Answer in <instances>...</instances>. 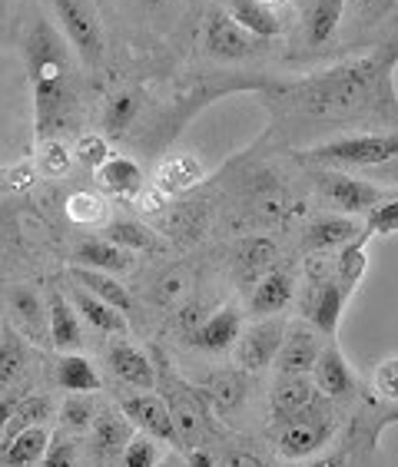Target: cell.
<instances>
[{"mask_svg": "<svg viewBox=\"0 0 398 467\" xmlns=\"http://www.w3.org/2000/svg\"><path fill=\"white\" fill-rule=\"evenodd\" d=\"M24 57H27L30 87H34V117L37 136L54 140V133L67 123L70 113V83H67V57L57 30L47 20H34L24 40Z\"/></svg>", "mask_w": 398, "mask_h": 467, "instance_id": "6da1fadb", "label": "cell"}, {"mask_svg": "<svg viewBox=\"0 0 398 467\" xmlns=\"http://www.w3.org/2000/svg\"><path fill=\"white\" fill-rule=\"evenodd\" d=\"M398 153V136L395 133H365V136H345L335 143H322L306 150L309 162H326V166H382L392 162Z\"/></svg>", "mask_w": 398, "mask_h": 467, "instance_id": "7a4b0ae2", "label": "cell"}, {"mask_svg": "<svg viewBox=\"0 0 398 467\" xmlns=\"http://www.w3.org/2000/svg\"><path fill=\"white\" fill-rule=\"evenodd\" d=\"M57 20L64 34L70 36L73 50L83 57V63H100L103 57V30H100V20L93 14L90 0H54Z\"/></svg>", "mask_w": 398, "mask_h": 467, "instance_id": "3957f363", "label": "cell"}, {"mask_svg": "<svg viewBox=\"0 0 398 467\" xmlns=\"http://www.w3.org/2000/svg\"><path fill=\"white\" fill-rule=\"evenodd\" d=\"M282 335H286V322L279 315H266L263 322L249 325L246 332H239L236 338V361L243 371H263L276 361V351L282 345Z\"/></svg>", "mask_w": 398, "mask_h": 467, "instance_id": "277c9868", "label": "cell"}, {"mask_svg": "<svg viewBox=\"0 0 398 467\" xmlns=\"http://www.w3.org/2000/svg\"><path fill=\"white\" fill-rule=\"evenodd\" d=\"M166 411L173 418V428H176V441L180 448H199V441L206 434V414H203V401L193 391L190 385L183 381H166Z\"/></svg>", "mask_w": 398, "mask_h": 467, "instance_id": "5b68a950", "label": "cell"}, {"mask_svg": "<svg viewBox=\"0 0 398 467\" xmlns=\"http://www.w3.org/2000/svg\"><path fill=\"white\" fill-rule=\"evenodd\" d=\"M269 405H272V414H276V421L289 424V421H302V418L319 414L322 395H319V388L312 385L309 375H286L272 385Z\"/></svg>", "mask_w": 398, "mask_h": 467, "instance_id": "8992f818", "label": "cell"}, {"mask_svg": "<svg viewBox=\"0 0 398 467\" xmlns=\"http://www.w3.org/2000/svg\"><path fill=\"white\" fill-rule=\"evenodd\" d=\"M332 434H335V421L319 411V414H312V418H302V421L286 424L282 434H279V441H276V448H279L282 458L306 461V458H312V454H319V451L326 448L329 441H332Z\"/></svg>", "mask_w": 398, "mask_h": 467, "instance_id": "52a82bcc", "label": "cell"}, {"mask_svg": "<svg viewBox=\"0 0 398 467\" xmlns=\"http://www.w3.org/2000/svg\"><path fill=\"white\" fill-rule=\"evenodd\" d=\"M7 315L10 328L24 338L27 345H50V328H47V306L34 288L17 285L7 292Z\"/></svg>", "mask_w": 398, "mask_h": 467, "instance_id": "ba28073f", "label": "cell"}, {"mask_svg": "<svg viewBox=\"0 0 398 467\" xmlns=\"http://www.w3.org/2000/svg\"><path fill=\"white\" fill-rule=\"evenodd\" d=\"M319 351H322V335H319L312 325H306V322L286 325L282 345H279V351H276V371H279V378L309 375L319 358Z\"/></svg>", "mask_w": 398, "mask_h": 467, "instance_id": "9c48e42d", "label": "cell"}, {"mask_svg": "<svg viewBox=\"0 0 398 467\" xmlns=\"http://www.w3.org/2000/svg\"><path fill=\"white\" fill-rule=\"evenodd\" d=\"M319 186L332 199V206L345 216H359V213H369L375 202L385 199V189L375 186V182H365V180H352V176H345V172H326V176H319Z\"/></svg>", "mask_w": 398, "mask_h": 467, "instance_id": "30bf717a", "label": "cell"}, {"mask_svg": "<svg viewBox=\"0 0 398 467\" xmlns=\"http://www.w3.org/2000/svg\"><path fill=\"white\" fill-rule=\"evenodd\" d=\"M256 40L249 30H243L229 17L226 10H213L206 20V34H203V47L219 60H243L256 50Z\"/></svg>", "mask_w": 398, "mask_h": 467, "instance_id": "8fae6325", "label": "cell"}, {"mask_svg": "<svg viewBox=\"0 0 398 467\" xmlns=\"http://www.w3.org/2000/svg\"><path fill=\"white\" fill-rule=\"evenodd\" d=\"M312 385L319 388L322 398H352L359 391V378H355L352 365L345 361L342 348L335 342L322 345L316 365H312Z\"/></svg>", "mask_w": 398, "mask_h": 467, "instance_id": "7c38bea8", "label": "cell"}, {"mask_svg": "<svg viewBox=\"0 0 398 467\" xmlns=\"http://www.w3.org/2000/svg\"><path fill=\"white\" fill-rule=\"evenodd\" d=\"M120 411L133 428H140L143 434H150L153 441H163V444H180L176 441V428H173V418L166 411V401L160 395H133L120 401Z\"/></svg>", "mask_w": 398, "mask_h": 467, "instance_id": "4fadbf2b", "label": "cell"}, {"mask_svg": "<svg viewBox=\"0 0 398 467\" xmlns=\"http://www.w3.org/2000/svg\"><path fill=\"white\" fill-rule=\"evenodd\" d=\"M345 298H349V292L335 282V275H329L326 282H319L316 285V292H312V298H309L306 312H309V322H312V328H316L319 335H329V338H332V335L339 332Z\"/></svg>", "mask_w": 398, "mask_h": 467, "instance_id": "5bb4252c", "label": "cell"}, {"mask_svg": "<svg viewBox=\"0 0 398 467\" xmlns=\"http://www.w3.org/2000/svg\"><path fill=\"white\" fill-rule=\"evenodd\" d=\"M47 328H50V345L57 351H64V355L83 345L80 315H77L73 302H67V296H60V292L47 296Z\"/></svg>", "mask_w": 398, "mask_h": 467, "instance_id": "9a60e30c", "label": "cell"}, {"mask_svg": "<svg viewBox=\"0 0 398 467\" xmlns=\"http://www.w3.org/2000/svg\"><path fill=\"white\" fill-rule=\"evenodd\" d=\"M50 434L54 431L47 424H34V428L17 431L14 438L0 441V467H37L50 444Z\"/></svg>", "mask_w": 398, "mask_h": 467, "instance_id": "2e32d148", "label": "cell"}, {"mask_svg": "<svg viewBox=\"0 0 398 467\" xmlns=\"http://www.w3.org/2000/svg\"><path fill=\"white\" fill-rule=\"evenodd\" d=\"M110 368L120 381H127L130 388H140V391H150L156 385V368L150 355L143 348H136V345L120 342L110 348Z\"/></svg>", "mask_w": 398, "mask_h": 467, "instance_id": "e0dca14e", "label": "cell"}, {"mask_svg": "<svg viewBox=\"0 0 398 467\" xmlns=\"http://www.w3.org/2000/svg\"><path fill=\"white\" fill-rule=\"evenodd\" d=\"M239 332H243V318H239V312L236 308H219V312H213L203 325H196V332H193V345L203 351H213V355H219V351H226L236 345V338H239Z\"/></svg>", "mask_w": 398, "mask_h": 467, "instance_id": "ac0fdd59", "label": "cell"}, {"mask_svg": "<svg viewBox=\"0 0 398 467\" xmlns=\"http://www.w3.org/2000/svg\"><path fill=\"white\" fill-rule=\"evenodd\" d=\"M97 182L107 192H113V196L120 199H133L143 192L146 180H143V170L136 166L130 156H113L110 153L107 160L97 166Z\"/></svg>", "mask_w": 398, "mask_h": 467, "instance_id": "d6986e66", "label": "cell"}, {"mask_svg": "<svg viewBox=\"0 0 398 467\" xmlns=\"http://www.w3.org/2000/svg\"><path fill=\"white\" fill-rule=\"evenodd\" d=\"M93 451H97L100 461H110V458H120L123 448H127V441L133 438V424L123 418V411H97L93 414Z\"/></svg>", "mask_w": 398, "mask_h": 467, "instance_id": "ffe728a7", "label": "cell"}, {"mask_svg": "<svg viewBox=\"0 0 398 467\" xmlns=\"http://www.w3.org/2000/svg\"><path fill=\"white\" fill-rule=\"evenodd\" d=\"M30 368V355L27 342L20 338L14 328H4V338H0V398L4 395H20L17 388L24 381Z\"/></svg>", "mask_w": 398, "mask_h": 467, "instance_id": "44dd1931", "label": "cell"}, {"mask_svg": "<svg viewBox=\"0 0 398 467\" xmlns=\"http://www.w3.org/2000/svg\"><path fill=\"white\" fill-rule=\"evenodd\" d=\"M70 279L77 282V288L90 292L93 298H100V302L113 306L117 312H123V315L133 312V298H130V292L123 285H120V282L113 279V275H107V272L87 269V265H73V269H70Z\"/></svg>", "mask_w": 398, "mask_h": 467, "instance_id": "7402d4cb", "label": "cell"}, {"mask_svg": "<svg viewBox=\"0 0 398 467\" xmlns=\"http://www.w3.org/2000/svg\"><path fill=\"white\" fill-rule=\"evenodd\" d=\"M292 275L286 269H269L263 279L253 285V315H279L292 302Z\"/></svg>", "mask_w": 398, "mask_h": 467, "instance_id": "603a6c76", "label": "cell"}, {"mask_svg": "<svg viewBox=\"0 0 398 467\" xmlns=\"http://www.w3.org/2000/svg\"><path fill=\"white\" fill-rule=\"evenodd\" d=\"M77 265L117 275V272L133 269V255L127 249H120V245L107 243V239H87V243L77 245Z\"/></svg>", "mask_w": 398, "mask_h": 467, "instance_id": "cb8c5ba5", "label": "cell"}, {"mask_svg": "<svg viewBox=\"0 0 398 467\" xmlns=\"http://www.w3.org/2000/svg\"><path fill=\"white\" fill-rule=\"evenodd\" d=\"M362 229L359 223L349 216H329V219H319V223L309 225L306 233V249L309 252H326V249H342L345 243H352L359 239Z\"/></svg>", "mask_w": 398, "mask_h": 467, "instance_id": "d4e9b609", "label": "cell"}, {"mask_svg": "<svg viewBox=\"0 0 398 467\" xmlns=\"http://www.w3.org/2000/svg\"><path fill=\"white\" fill-rule=\"evenodd\" d=\"M73 308H77V315H83V322L90 325V328H97V332H107V335H127V315L117 312L113 306H107V302H100V298H93L90 292H83V288H77L73 292Z\"/></svg>", "mask_w": 398, "mask_h": 467, "instance_id": "484cf974", "label": "cell"}, {"mask_svg": "<svg viewBox=\"0 0 398 467\" xmlns=\"http://www.w3.org/2000/svg\"><path fill=\"white\" fill-rule=\"evenodd\" d=\"M229 17H233L243 30H249L253 36H259V40H269V36H276L282 30L276 10L263 7L259 0H233Z\"/></svg>", "mask_w": 398, "mask_h": 467, "instance_id": "4316f807", "label": "cell"}, {"mask_svg": "<svg viewBox=\"0 0 398 467\" xmlns=\"http://www.w3.org/2000/svg\"><path fill=\"white\" fill-rule=\"evenodd\" d=\"M57 385L73 395H87V391H97L100 388V375L90 361L77 355V351H67L64 358L57 361Z\"/></svg>", "mask_w": 398, "mask_h": 467, "instance_id": "83f0119b", "label": "cell"}, {"mask_svg": "<svg viewBox=\"0 0 398 467\" xmlns=\"http://www.w3.org/2000/svg\"><path fill=\"white\" fill-rule=\"evenodd\" d=\"M365 239H369V233H362L359 239H352V243H345L342 249H339V262H335V282L352 296L355 288H359V282H362L365 269H369V252H365Z\"/></svg>", "mask_w": 398, "mask_h": 467, "instance_id": "f1b7e54d", "label": "cell"}, {"mask_svg": "<svg viewBox=\"0 0 398 467\" xmlns=\"http://www.w3.org/2000/svg\"><path fill=\"white\" fill-rule=\"evenodd\" d=\"M50 418H54V401H50V395H20L17 405H14V414H10L7 428H4V434H0V441L14 438L17 431L34 428V424H47Z\"/></svg>", "mask_w": 398, "mask_h": 467, "instance_id": "f546056e", "label": "cell"}, {"mask_svg": "<svg viewBox=\"0 0 398 467\" xmlns=\"http://www.w3.org/2000/svg\"><path fill=\"white\" fill-rule=\"evenodd\" d=\"M345 0H316L312 10L306 17V30H309V44L322 47L326 40H332L339 20H342Z\"/></svg>", "mask_w": 398, "mask_h": 467, "instance_id": "4dcf8cb0", "label": "cell"}, {"mask_svg": "<svg viewBox=\"0 0 398 467\" xmlns=\"http://www.w3.org/2000/svg\"><path fill=\"white\" fill-rule=\"evenodd\" d=\"M272 262H276V243L263 239V235L246 239L243 249H239V272H243L246 282H259V275L269 272Z\"/></svg>", "mask_w": 398, "mask_h": 467, "instance_id": "1f68e13d", "label": "cell"}, {"mask_svg": "<svg viewBox=\"0 0 398 467\" xmlns=\"http://www.w3.org/2000/svg\"><path fill=\"white\" fill-rule=\"evenodd\" d=\"M206 391H209V398L223 408V411H233L236 405H243L246 381H243V375H239V371H216V375L209 378Z\"/></svg>", "mask_w": 398, "mask_h": 467, "instance_id": "d6a6232c", "label": "cell"}, {"mask_svg": "<svg viewBox=\"0 0 398 467\" xmlns=\"http://www.w3.org/2000/svg\"><path fill=\"white\" fill-rule=\"evenodd\" d=\"M199 176H203V170L196 166V160L176 156V160L163 162V170H160V189H163V192H180V189L196 186Z\"/></svg>", "mask_w": 398, "mask_h": 467, "instance_id": "836d02e7", "label": "cell"}, {"mask_svg": "<svg viewBox=\"0 0 398 467\" xmlns=\"http://www.w3.org/2000/svg\"><path fill=\"white\" fill-rule=\"evenodd\" d=\"M136 113H140V99H136V93H117V97L107 103V109H103V130L113 136L123 133V130L136 119Z\"/></svg>", "mask_w": 398, "mask_h": 467, "instance_id": "e575fe53", "label": "cell"}, {"mask_svg": "<svg viewBox=\"0 0 398 467\" xmlns=\"http://www.w3.org/2000/svg\"><path fill=\"white\" fill-rule=\"evenodd\" d=\"M103 235H107V243L120 245V249H127V252L153 249V233H150L146 225H140V223H130V219L107 225V233H103Z\"/></svg>", "mask_w": 398, "mask_h": 467, "instance_id": "d590c367", "label": "cell"}, {"mask_svg": "<svg viewBox=\"0 0 398 467\" xmlns=\"http://www.w3.org/2000/svg\"><path fill=\"white\" fill-rule=\"evenodd\" d=\"M103 216H107V202L100 196H93V192H87V189H80V192H73L67 199V219H73V223L93 225Z\"/></svg>", "mask_w": 398, "mask_h": 467, "instance_id": "8d00e7d4", "label": "cell"}, {"mask_svg": "<svg viewBox=\"0 0 398 467\" xmlns=\"http://www.w3.org/2000/svg\"><path fill=\"white\" fill-rule=\"evenodd\" d=\"M120 467H153L160 461V441H153L150 434L130 438L123 454H120Z\"/></svg>", "mask_w": 398, "mask_h": 467, "instance_id": "74e56055", "label": "cell"}, {"mask_svg": "<svg viewBox=\"0 0 398 467\" xmlns=\"http://www.w3.org/2000/svg\"><path fill=\"white\" fill-rule=\"evenodd\" d=\"M190 296H193V279H190V272H183V269L170 272V275L160 279V285H156V302L166 308L183 306Z\"/></svg>", "mask_w": 398, "mask_h": 467, "instance_id": "f35d334b", "label": "cell"}, {"mask_svg": "<svg viewBox=\"0 0 398 467\" xmlns=\"http://www.w3.org/2000/svg\"><path fill=\"white\" fill-rule=\"evenodd\" d=\"M37 467H77V441L70 434H50V444Z\"/></svg>", "mask_w": 398, "mask_h": 467, "instance_id": "ab89813d", "label": "cell"}, {"mask_svg": "<svg viewBox=\"0 0 398 467\" xmlns=\"http://www.w3.org/2000/svg\"><path fill=\"white\" fill-rule=\"evenodd\" d=\"M365 233L375 235H395L398 233V202L395 199H382L369 209V223H365Z\"/></svg>", "mask_w": 398, "mask_h": 467, "instance_id": "60d3db41", "label": "cell"}, {"mask_svg": "<svg viewBox=\"0 0 398 467\" xmlns=\"http://www.w3.org/2000/svg\"><path fill=\"white\" fill-rule=\"evenodd\" d=\"M93 405L90 401H83V398H67V405L60 408V421H64V428L70 434H80L87 431L93 424Z\"/></svg>", "mask_w": 398, "mask_h": 467, "instance_id": "b9f144b4", "label": "cell"}, {"mask_svg": "<svg viewBox=\"0 0 398 467\" xmlns=\"http://www.w3.org/2000/svg\"><path fill=\"white\" fill-rule=\"evenodd\" d=\"M73 160L77 162H83V166H90V170H97L100 162L107 160L110 156V150H107V140L103 136H93V133H87V136H80L77 140V146H73Z\"/></svg>", "mask_w": 398, "mask_h": 467, "instance_id": "7bdbcfd3", "label": "cell"}, {"mask_svg": "<svg viewBox=\"0 0 398 467\" xmlns=\"http://www.w3.org/2000/svg\"><path fill=\"white\" fill-rule=\"evenodd\" d=\"M70 160L73 156L67 153L64 146L54 143V140H44V156H40V172H44V176H50V180L64 176V172L70 170Z\"/></svg>", "mask_w": 398, "mask_h": 467, "instance_id": "ee69618b", "label": "cell"}, {"mask_svg": "<svg viewBox=\"0 0 398 467\" xmlns=\"http://www.w3.org/2000/svg\"><path fill=\"white\" fill-rule=\"evenodd\" d=\"M375 388H379L382 398L398 395V358L395 355H389L385 361H379V368H375Z\"/></svg>", "mask_w": 398, "mask_h": 467, "instance_id": "f6af8a7d", "label": "cell"}, {"mask_svg": "<svg viewBox=\"0 0 398 467\" xmlns=\"http://www.w3.org/2000/svg\"><path fill=\"white\" fill-rule=\"evenodd\" d=\"M223 467H269V464H266L263 458H256V454H249V451H233V454H226Z\"/></svg>", "mask_w": 398, "mask_h": 467, "instance_id": "bcb514c9", "label": "cell"}, {"mask_svg": "<svg viewBox=\"0 0 398 467\" xmlns=\"http://www.w3.org/2000/svg\"><path fill=\"white\" fill-rule=\"evenodd\" d=\"M20 395H4L0 398V434H4V428H7L10 414H14V405H17Z\"/></svg>", "mask_w": 398, "mask_h": 467, "instance_id": "7dc6e473", "label": "cell"}, {"mask_svg": "<svg viewBox=\"0 0 398 467\" xmlns=\"http://www.w3.org/2000/svg\"><path fill=\"white\" fill-rule=\"evenodd\" d=\"M302 467H345V454H329V458H319V461H309Z\"/></svg>", "mask_w": 398, "mask_h": 467, "instance_id": "c3c4849f", "label": "cell"}, {"mask_svg": "<svg viewBox=\"0 0 398 467\" xmlns=\"http://www.w3.org/2000/svg\"><path fill=\"white\" fill-rule=\"evenodd\" d=\"M153 467H186V458H180V454H166V458H160Z\"/></svg>", "mask_w": 398, "mask_h": 467, "instance_id": "681fc988", "label": "cell"}, {"mask_svg": "<svg viewBox=\"0 0 398 467\" xmlns=\"http://www.w3.org/2000/svg\"><path fill=\"white\" fill-rule=\"evenodd\" d=\"M10 10V0H0V27H4V17H7Z\"/></svg>", "mask_w": 398, "mask_h": 467, "instance_id": "f907efd6", "label": "cell"}, {"mask_svg": "<svg viewBox=\"0 0 398 467\" xmlns=\"http://www.w3.org/2000/svg\"><path fill=\"white\" fill-rule=\"evenodd\" d=\"M259 4H263V7H269V10H276V7H282L286 0H259Z\"/></svg>", "mask_w": 398, "mask_h": 467, "instance_id": "816d5d0a", "label": "cell"}, {"mask_svg": "<svg viewBox=\"0 0 398 467\" xmlns=\"http://www.w3.org/2000/svg\"><path fill=\"white\" fill-rule=\"evenodd\" d=\"M0 338H4V325H0Z\"/></svg>", "mask_w": 398, "mask_h": 467, "instance_id": "f5cc1de1", "label": "cell"}]
</instances>
